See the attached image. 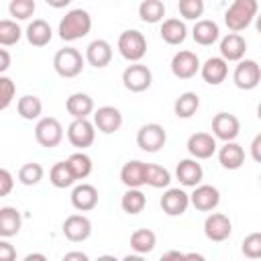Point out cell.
Returning a JSON list of instances; mask_svg holds the SVG:
<instances>
[{
	"label": "cell",
	"instance_id": "obj_44",
	"mask_svg": "<svg viewBox=\"0 0 261 261\" xmlns=\"http://www.w3.org/2000/svg\"><path fill=\"white\" fill-rule=\"evenodd\" d=\"M12 188H14V177H12V173H10L8 169L0 167V198L8 196V194L12 192Z\"/></svg>",
	"mask_w": 261,
	"mask_h": 261
},
{
	"label": "cell",
	"instance_id": "obj_43",
	"mask_svg": "<svg viewBox=\"0 0 261 261\" xmlns=\"http://www.w3.org/2000/svg\"><path fill=\"white\" fill-rule=\"evenodd\" d=\"M243 255L249 259H259L261 257V232H251L245 237L243 247H241Z\"/></svg>",
	"mask_w": 261,
	"mask_h": 261
},
{
	"label": "cell",
	"instance_id": "obj_6",
	"mask_svg": "<svg viewBox=\"0 0 261 261\" xmlns=\"http://www.w3.org/2000/svg\"><path fill=\"white\" fill-rule=\"evenodd\" d=\"M35 141L45 147V149H53L63 141V126L57 118L53 116H43L37 120L35 126Z\"/></svg>",
	"mask_w": 261,
	"mask_h": 261
},
{
	"label": "cell",
	"instance_id": "obj_41",
	"mask_svg": "<svg viewBox=\"0 0 261 261\" xmlns=\"http://www.w3.org/2000/svg\"><path fill=\"white\" fill-rule=\"evenodd\" d=\"M177 10L186 20H198L204 14V0H179Z\"/></svg>",
	"mask_w": 261,
	"mask_h": 261
},
{
	"label": "cell",
	"instance_id": "obj_25",
	"mask_svg": "<svg viewBox=\"0 0 261 261\" xmlns=\"http://www.w3.org/2000/svg\"><path fill=\"white\" fill-rule=\"evenodd\" d=\"M159 35L167 45H181L188 37V27L179 18H165V20H161Z\"/></svg>",
	"mask_w": 261,
	"mask_h": 261
},
{
	"label": "cell",
	"instance_id": "obj_37",
	"mask_svg": "<svg viewBox=\"0 0 261 261\" xmlns=\"http://www.w3.org/2000/svg\"><path fill=\"white\" fill-rule=\"evenodd\" d=\"M67 165H69V169H71L75 179H86L92 173V169H94L92 157L88 153H84V151H77V153L69 155L67 157Z\"/></svg>",
	"mask_w": 261,
	"mask_h": 261
},
{
	"label": "cell",
	"instance_id": "obj_33",
	"mask_svg": "<svg viewBox=\"0 0 261 261\" xmlns=\"http://www.w3.org/2000/svg\"><path fill=\"white\" fill-rule=\"evenodd\" d=\"M16 112L24 120H39L41 118V112H43V102H41V98H37L33 94H27V96L18 98Z\"/></svg>",
	"mask_w": 261,
	"mask_h": 261
},
{
	"label": "cell",
	"instance_id": "obj_4",
	"mask_svg": "<svg viewBox=\"0 0 261 261\" xmlns=\"http://www.w3.org/2000/svg\"><path fill=\"white\" fill-rule=\"evenodd\" d=\"M118 51L120 55L135 63V61H141L147 53V39L141 31L137 29H128V31H122L120 37H118Z\"/></svg>",
	"mask_w": 261,
	"mask_h": 261
},
{
	"label": "cell",
	"instance_id": "obj_15",
	"mask_svg": "<svg viewBox=\"0 0 261 261\" xmlns=\"http://www.w3.org/2000/svg\"><path fill=\"white\" fill-rule=\"evenodd\" d=\"M159 206L167 216H181L190 206V194H186L181 188H169L161 196Z\"/></svg>",
	"mask_w": 261,
	"mask_h": 261
},
{
	"label": "cell",
	"instance_id": "obj_26",
	"mask_svg": "<svg viewBox=\"0 0 261 261\" xmlns=\"http://www.w3.org/2000/svg\"><path fill=\"white\" fill-rule=\"evenodd\" d=\"M27 35V41L33 45V47H45L49 45V41L53 39V31H51V24L43 18H33L24 31Z\"/></svg>",
	"mask_w": 261,
	"mask_h": 261
},
{
	"label": "cell",
	"instance_id": "obj_51",
	"mask_svg": "<svg viewBox=\"0 0 261 261\" xmlns=\"http://www.w3.org/2000/svg\"><path fill=\"white\" fill-rule=\"evenodd\" d=\"M33 259H39V261H45L47 257H45L43 253H29V255L24 257V261H33Z\"/></svg>",
	"mask_w": 261,
	"mask_h": 261
},
{
	"label": "cell",
	"instance_id": "obj_22",
	"mask_svg": "<svg viewBox=\"0 0 261 261\" xmlns=\"http://www.w3.org/2000/svg\"><path fill=\"white\" fill-rule=\"evenodd\" d=\"M71 206L80 212H90L98 206V190L92 184H80L71 190Z\"/></svg>",
	"mask_w": 261,
	"mask_h": 261
},
{
	"label": "cell",
	"instance_id": "obj_10",
	"mask_svg": "<svg viewBox=\"0 0 261 261\" xmlns=\"http://www.w3.org/2000/svg\"><path fill=\"white\" fill-rule=\"evenodd\" d=\"M232 232V222L226 214L222 212H210L204 220V234L212 243H222L230 237Z\"/></svg>",
	"mask_w": 261,
	"mask_h": 261
},
{
	"label": "cell",
	"instance_id": "obj_40",
	"mask_svg": "<svg viewBox=\"0 0 261 261\" xmlns=\"http://www.w3.org/2000/svg\"><path fill=\"white\" fill-rule=\"evenodd\" d=\"M35 0H10L8 4V12L14 20H29L35 14Z\"/></svg>",
	"mask_w": 261,
	"mask_h": 261
},
{
	"label": "cell",
	"instance_id": "obj_32",
	"mask_svg": "<svg viewBox=\"0 0 261 261\" xmlns=\"http://www.w3.org/2000/svg\"><path fill=\"white\" fill-rule=\"evenodd\" d=\"M147 206V196L141 192V188H126V192L120 198V208L126 214H139Z\"/></svg>",
	"mask_w": 261,
	"mask_h": 261
},
{
	"label": "cell",
	"instance_id": "obj_39",
	"mask_svg": "<svg viewBox=\"0 0 261 261\" xmlns=\"http://www.w3.org/2000/svg\"><path fill=\"white\" fill-rule=\"evenodd\" d=\"M43 175H45L43 165H41V163H35V161L24 163V165L18 169V181H20L22 186H37V184L43 179Z\"/></svg>",
	"mask_w": 261,
	"mask_h": 261
},
{
	"label": "cell",
	"instance_id": "obj_11",
	"mask_svg": "<svg viewBox=\"0 0 261 261\" xmlns=\"http://www.w3.org/2000/svg\"><path fill=\"white\" fill-rule=\"evenodd\" d=\"M169 67H171V73L177 80H190L200 71V59H198V55L194 51L184 49V51H177L171 57Z\"/></svg>",
	"mask_w": 261,
	"mask_h": 261
},
{
	"label": "cell",
	"instance_id": "obj_27",
	"mask_svg": "<svg viewBox=\"0 0 261 261\" xmlns=\"http://www.w3.org/2000/svg\"><path fill=\"white\" fill-rule=\"evenodd\" d=\"M65 108L73 118H88L94 112V100L86 92H73L65 100Z\"/></svg>",
	"mask_w": 261,
	"mask_h": 261
},
{
	"label": "cell",
	"instance_id": "obj_34",
	"mask_svg": "<svg viewBox=\"0 0 261 261\" xmlns=\"http://www.w3.org/2000/svg\"><path fill=\"white\" fill-rule=\"evenodd\" d=\"M171 184V173L157 163H147L145 165V186H151L155 190L167 188Z\"/></svg>",
	"mask_w": 261,
	"mask_h": 261
},
{
	"label": "cell",
	"instance_id": "obj_49",
	"mask_svg": "<svg viewBox=\"0 0 261 261\" xmlns=\"http://www.w3.org/2000/svg\"><path fill=\"white\" fill-rule=\"evenodd\" d=\"M45 2H47L51 8H65L71 0H45Z\"/></svg>",
	"mask_w": 261,
	"mask_h": 261
},
{
	"label": "cell",
	"instance_id": "obj_21",
	"mask_svg": "<svg viewBox=\"0 0 261 261\" xmlns=\"http://www.w3.org/2000/svg\"><path fill=\"white\" fill-rule=\"evenodd\" d=\"M247 53V41L239 33H228L220 39V57L224 61H241Z\"/></svg>",
	"mask_w": 261,
	"mask_h": 261
},
{
	"label": "cell",
	"instance_id": "obj_3",
	"mask_svg": "<svg viewBox=\"0 0 261 261\" xmlns=\"http://www.w3.org/2000/svg\"><path fill=\"white\" fill-rule=\"evenodd\" d=\"M84 55L75 49V47H63L55 53L53 57V69L57 75L65 77V80H71V77H77L82 71H84Z\"/></svg>",
	"mask_w": 261,
	"mask_h": 261
},
{
	"label": "cell",
	"instance_id": "obj_20",
	"mask_svg": "<svg viewBox=\"0 0 261 261\" xmlns=\"http://www.w3.org/2000/svg\"><path fill=\"white\" fill-rule=\"evenodd\" d=\"M92 67L102 69L106 65H110L112 61V47L108 41L104 39H94L88 47H86V57H84Z\"/></svg>",
	"mask_w": 261,
	"mask_h": 261
},
{
	"label": "cell",
	"instance_id": "obj_30",
	"mask_svg": "<svg viewBox=\"0 0 261 261\" xmlns=\"http://www.w3.org/2000/svg\"><path fill=\"white\" fill-rule=\"evenodd\" d=\"M200 108V98L196 92H184L173 102V112L177 118H192Z\"/></svg>",
	"mask_w": 261,
	"mask_h": 261
},
{
	"label": "cell",
	"instance_id": "obj_17",
	"mask_svg": "<svg viewBox=\"0 0 261 261\" xmlns=\"http://www.w3.org/2000/svg\"><path fill=\"white\" fill-rule=\"evenodd\" d=\"M94 126L104 133V135H112L122 126V114L116 106H100L94 112Z\"/></svg>",
	"mask_w": 261,
	"mask_h": 261
},
{
	"label": "cell",
	"instance_id": "obj_31",
	"mask_svg": "<svg viewBox=\"0 0 261 261\" xmlns=\"http://www.w3.org/2000/svg\"><path fill=\"white\" fill-rule=\"evenodd\" d=\"M157 245V234L151 228H137L130 234V249L139 255H147L155 249Z\"/></svg>",
	"mask_w": 261,
	"mask_h": 261
},
{
	"label": "cell",
	"instance_id": "obj_42",
	"mask_svg": "<svg viewBox=\"0 0 261 261\" xmlns=\"http://www.w3.org/2000/svg\"><path fill=\"white\" fill-rule=\"evenodd\" d=\"M14 94H16V84L8 75L0 73V110H6L12 104Z\"/></svg>",
	"mask_w": 261,
	"mask_h": 261
},
{
	"label": "cell",
	"instance_id": "obj_28",
	"mask_svg": "<svg viewBox=\"0 0 261 261\" xmlns=\"http://www.w3.org/2000/svg\"><path fill=\"white\" fill-rule=\"evenodd\" d=\"M22 226V216L14 206H2L0 208V237L2 239H10L14 234H18Z\"/></svg>",
	"mask_w": 261,
	"mask_h": 261
},
{
	"label": "cell",
	"instance_id": "obj_47",
	"mask_svg": "<svg viewBox=\"0 0 261 261\" xmlns=\"http://www.w3.org/2000/svg\"><path fill=\"white\" fill-rule=\"evenodd\" d=\"M10 63H12L10 53H8L6 49H2V47H0V73H4V71L10 67Z\"/></svg>",
	"mask_w": 261,
	"mask_h": 261
},
{
	"label": "cell",
	"instance_id": "obj_35",
	"mask_svg": "<svg viewBox=\"0 0 261 261\" xmlns=\"http://www.w3.org/2000/svg\"><path fill=\"white\" fill-rule=\"evenodd\" d=\"M49 181H51L55 188L65 190V188H71L77 179L73 177V173H71L67 161H57V163L49 169Z\"/></svg>",
	"mask_w": 261,
	"mask_h": 261
},
{
	"label": "cell",
	"instance_id": "obj_8",
	"mask_svg": "<svg viewBox=\"0 0 261 261\" xmlns=\"http://www.w3.org/2000/svg\"><path fill=\"white\" fill-rule=\"evenodd\" d=\"M232 82L239 90H255L261 82V67L255 59H241L232 71Z\"/></svg>",
	"mask_w": 261,
	"mask_h": 261
},
{
	"label": "cell",
	"instance_id": "obj_29",
	"mask_svg": "<svg viewBox=\"0 0 261 261\" xmlns=\"http://www.w3.org/2000/svg\"><path fill=\"white\" fill-rule=\"evenodd\" d=\"M145 165L147 163H143L139 159L126 161L120 169V181L126 188H143L145 186Z\"/></svg>",
	"mask_w": 261,
	"mask_h": 261
},
{
	"label": "cell",
	"instance_id": "obj_16",
	"mask_svg": "<svg viewBox=\"0 0 261 261\" xmlns=\"http://www.w3.org/2000/svg\"><path fill=\"white\" fill-rule=\"evenodd\" d=\"M188 153L194 159H210L216 153V139L210 133H194L188 139Z\"/></svg>",
	"mask_w": 261,
	"mask_h": 261
},
{
	"label": "cell",
	"instance_id": "obj_48",
	"mask_svg": "<svg viewBox=\"0 0 261 261\" xmlns=\"http://www.w3.org/2000/svg\"><path fill=\"white\" fill-rule=\"evenodd\" d=\"M88 261L90 257L86 255V253H82V251H69V253H65L63 255V261Z\"/></svg>",
	"mask_w": 261,
	"mask_h": 261
},
{
	"label": "cell",
	"instance_id": "obj_46",
	"mask_svg": "<svg viewBox=\"0 0 261 261\" xmlns=\"http://www.w3.org/2000/svg\"><path fill=\"white\" fill-rule=\"evenodd\" d=\"M251 157H253V161H261V133H257L255 137H253V141H251Z\"/></svg>",
	"mask_w": 261,
	"mask_h": 261
},
{
	"label": "cell",
	"instance_id": "obj_14",
	"mask_svg": "<svg viewBox=\"0 0 261 261\" xmlns=\"http://www.w3.org/2000/svg\"><path fill=\"white\" fill-rule=\"evenodd\" d=\"M63 234L67 241L71 243H82L86 239H90L92 234V222L88 216L84 214H69L65 220H63V226H61Z\"/></svg>",
	"mask_w": 261,
	"mask_h": 261
},
{
	"label": "cell",
	"instance_id": "obj_9",
	"mask_svg": "<svg viewBox=\"0 0 261 261\" xmlns=\"http://www.w3.org/2000/svg\"><path fill=\"white\" fill-rule=\"evenodd\" d=\"M94 128H96L94 122H90L88 118H73L71 124L67 126V141L75 149L84 151V149L92 147V143L96 139V130Z\"/></svg>",
	"mask_w": 261,
	"mask_h": 261
},
{
	"label": "cell",
	"instance_id": "obj_12",
	"mask_svg": "<svg viewBox=\"0 0 261 261\" xmlns=\"http://www.w3.org/2000/svg\"><path fill=\"white\" fill-rule=\"evenodd\" d=\"M241 133V120L230 112H218L212 118V135L220 141H234Z\"/></svg>",
	"mask_w": 261,
	"mask_h": 261
},
{
	"label": "cell",
	"instance_id": "obj_24",
	"mask_svg": "<svg viewBox=\"0 0 261 261\" xmlns=\"http://www.w3.org/2000/svg\"><path fill=\"white\" fill-rule=\"evenodd\" d=\"M218 37H220V29H218V24L214 20H210V18H198L196 20V24L192 29V39L198 45L208 47V45L216 43Z\"/></svg>",
	"mask_w": 261,
	"mask_h": 261
},
{
	"label": "cell",
	"instance_id": "obj_36",
	"mask_svg": "<svg viewBox=\"0 0 261 261\" xmlns=\"http://www.w3.org/2000/svg\"><path fill=\"white\" fill-rule=\"evenodd\" d=\"M139 16L147 24H157L165 16V4L161 0H143L139 4Z\"/></svg>",
	"mask_w": 261,
	"mask_h": 261
},
{
	"label": "cell",
	"instance_id": "obj_5",
	"mask_svg": "<svg viewBox=\"0 0 261 261\" xmlns=\"http://www.w3.org/2000/svg\"><path fill=\"white\" fill-rule=\"evenodd\" d=\"M165 143H167V133L157 122H147L137 130V145L145 153H157L165 147Z\"/></svg>",
	"mask_w": 261,
	"mask_h": 261
},
{
	"label": "cell",
	"instance_id": "obj_13",
	"mask_svg": "<svg viewBox=\"0 0 261 261\" xmlns=\"http://www.w3.org/2000/svg\"><path fill=\"white\" fill-rule=\"evenodd\" d=\"M190 204L200 212H212L220 204V192L210 184H198L190 194Z\"/></svg>",
	"mask_w": 261,
	"mask_h": 261
},
{
	"label": "cell",
	"instance_id": "obj_23",
	"mask_svg": "<svg viewBox=\"0 0 261 261\" xmlns=\"http://www.w3.org/2000/svg\"><path fill=\"white\" fill-rule=\"evenodd\" d=\"M218 161L228 171L241 169L243 163H245V149L234 141H226L218 151Z\"/></svg>",
	"mask_w": 261,
	"mask_h": 261
},
{
	"label": "cell",
	"instance_id": "obj_18",
	"mask_svg": "<svg viewBox=\"0 0 261 261\" xmlns=\"http://www.w3.org/2000/svg\"><path fill=\"white\" fill-rule=\"evenodd\" d=\"M175 177L184 188H194L198 184H202L204 179V169L198 163V159H181L175 167Z\"/></svg>",
	"mask_w": 261,
	"mask_h": 261
},
{
	"label": "cell",
	"instance_id": "obj_1",
	"mask_svg": "<svg viewBox=\"0 0 261 261\" xmlns=\"http://www.w3.org/2000/svg\"><path fill=\"white\" fill-rule=\"evenodd\" d=\"M90 31H92V16L84 8H71L69 12H65V16L59 20V27H57L59 39L65 43L84 39Z\"/></svg>",
	"mask_w": 261,
	"mask_h": 261
},
{
	"label": "cell",
	"instance_id": "obj_45",
	"mask_svg": "<svg viewBox=\"0 0 261 261\" xmlns=\"http://www.w3.org/2000/svg\"><path fill=\"white\" fill-rule=\"evenodd\" d=\"M16 259V249L8 241H0V261H14Z\"/></svg>",
	"mask_w": 261,
	"mask_h": 261
},
{
	"label": "cell",
	"instance_id": "obj_50",
	"mask_svg": "<svg viewBox=\"0 0 261 261\" xmlns=\"http://www.w3.org/2000/svg\"><path fill=\"white\" fill-rule=\"evenodd\" d=\"M186 259V255L184 253H179V251H169V253H163V257L161 259Z\"/></svg>",
	"mask_w": 261,
	"mask_h": 261
},
{
	"label": "cell",
	"instance_id": "obj_7",
	"mask_svg": "<svg viewBox=\"0 0 261 261\" xmlns=\"http://www.w3.org/2000/svg\"><path fill=\"white\" fill-rule=\"evenodd\" d=\"M151 82H153V73L147 65H143L141 61H135L130 63L124 71H122V86L133 92V94H141L145 90L151 88Z\"/></svg>",
	"mask_w": 261,
	"mask_h": 261
},
{
	"label": "cell",
	"instance_id": "obj_38",
	"mask_svg": "<svg viewBox=\"0 0 261 261\" xmlns=\"http://www.w3.org/2000/svg\"><path fill=\"white\" fill-rule=\"evenodd\" d=\"M22 29L14 18H4L0 20V47H12L20 41Z\"/></svg>",
	"mask_w": 261,
	"mask_h": 261
},
{
	"label": "cell",
	"instance_id": "obj_2",
	"mask_svg": "<svg viewBox=\"0 0 261 261\" xmlns=\"http://www.w3.org/2000/svg\"><path fill=\"white\" fill-rule=\"evenodd\" d=\"M257 10H259L257 0H232V4L224 10V24L228 27L230 33H241L253 22Z\"/></svg>",
	"mask_w": 261,
	"mask_h": 261
},
{
	"label": "cell",
	"instance_id": "obj_19",
	"mask_svg": "<svg viewBox=\"0 0 261 261\" xmlns=\"http://www.w3.org/2000/svg\"><path fill=\"white\" fill-rule=\"evenodd\" d=\"M200 75L206 84L218 86L228 75V61H224L222 57H208L204 63H200Z\"/></svg>",
	"mask_w": 261,
	"mask_h": 261
}]
</instances>
